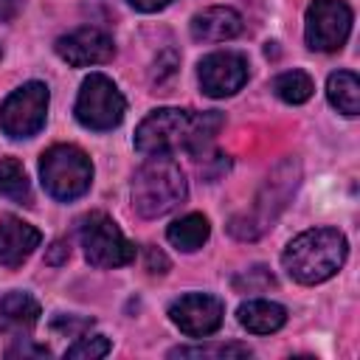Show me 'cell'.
<instances>
[{
  "instance_id": "obj_1",
  "label": "cell",
  "mask_w": 360,
  "mask_h": 360,
  "mask_svg": "<svg viewBox=\"0 0 360 360\" xmlns=\"http://www.w3.org/2000/svg\"><path fill=\"white\" fill-rule=\"evenodd\" d=\"M349 253V242L338 228H312L290 239L281 253V264L298 284H321L332 278Z\"/></svg>"
},
{
  "instance_id": "obj_2",
  "label": "cell",
  "mask_w": 360,
  "mask_h": 360,
  "mask_svg": "<svg viewBox=\"0 0 360 360\" xmlns=\"http://www.w3.org/2000/svg\"><path fill=\"white\" fill-rule=\"evenodd\" d=\"M186 194V174L172 155H146L132 177V208L143 219H158L174 211Z\"/></svg>"
},
{
  "instance_id": "obj_3",
  "label": "cell",
  "mask_w": 360,
  "mask_h": 360,
  "mask_svg": "<svg viewBox=\"0 0 360 360\" xmlns=\"http://www.w3.org/2000/svg\"><path fill=\"white\" fill-rule=\"evenodd\" d=\"M39 180L53 200L70 202L87 194L93 183V163L84 149L73 143H53L39 158Z\"/></svg>"
},
{
  "instance_id": "obj_4",
  "label": "cell",
  "mask_w": 360,
  "mask_h": 360,
  "mask_svg": "<svg viewBox=\"0 0 360 360\" xmlns=\"http://www.w3.org/2000/svg\"><path fill=\"white\" fill-rule=\"evenodd\" d=\"M124 110H127V101H124L121 90L104 73H90L82 82L76 104H73L76 121L93 132L115 129L124 121Z\"/></svg>"
},
{
  "instance_id": "obj_5",
  "label": "cell",
  "mask_w": 360,
  "mask_h": 360,
  "mask_svg": "<svg viewBox=\"0 0 360 360\" xmlns=\"http://www.w3.org/2000/svg\"><path fill=\"white\" fill-rule=\"evenodd\" d=\"M79 239L84 248V259L93 267H124L135 259V245L104 211H90L87 217H82Z\"/></svg>"
},
{
  "instance_id": "obj_6",
  "label": "cell",
  "mask_w": 360,
  "mask_h": 360,
  "mask_svg": "<svg viewBox=\"0 0 360 360\" xmlns=\"http://www.w3.org/2000/svg\"><path fill=\"white\" fill-rule=\"evenodd\" d=\"M48 101H51V93H48V87L42 82L20 84L0 104V129L14 141L37 135L45 127Z\"/></svg>"
},
{
  "instance_id": "obj_7",
  "label": "cell",
  "mask_w": 360,
  "mask_h": 360,
  "mask_svg": "<svg viewBox=\"0 0 360 360\" xmlns=\"http://www.w3.org/2000/svg\"><path fill=\"white\" fill-rule=\"evenodd\" d=\"M191 129V112L180 107L152 110L135 129V149L141 155H172L174 149H186Z\"/></svg>"
},
{
  "instance_id": "obj_8",
  "label": "cell",
  "mask_w": 360,
  "mask_h": 360,
  "mask_svg": "<svg viewBox=\"0 0 360 360\" xmlns=\"http://www.w3.org/2000/svg\"><path fill=\"white\" fill-rule=\"evenodd\" d=\"M352 34V8L346 0H315L304 17V39L312 51H340Z\"/></svg>"
},
{
  "instance_id": "obj_9",
  "label": "cell",
  "mask_w": 360,
  "mask_h": 360,
  "mask_svg": "<svg viewBox=\"0 0 360 360\" xmlns=\"http://www.w3.org/2000/svg\"><path fill=\"white\" fill-rule=\"evenodd\" d=\"M295 186H298V172L295 174H281V169H278L273 177H267V186L262 188L256 205L250 211H245L242 217L231 219V225H228L231 233L239 236V239L262 236L273 225V219L278 217V211L284 208V200L295 191Z\"/></svg>"
},
{
  "instance_id": "obj_10",
  "label": "cell",
  "mask_w": 360,
  "mask_h": 360,
  "mask_svg": "<svg viewBox=\"0 0 360 360\" xmlns=\"http://www.w3.org/2000/svg\"><path fill=\"white\" fill-rule=\"evenodd\" d=\"M172 323L188 338H208L222 326L225 304L211 292H186L169 307Z\"/></svg>"
},
{
  "instance_id": "obj_11",
  "label": "cell",
  "mask_w": 360,
  "mask_h": 360,
  "mask_svg": "<svg viewBox=\"0 0 360 360\" xmlns=\"http://www.w3.org/2000/svg\"><path fill=\"white\" fill-rule=\"evenodd\" d=\"M197 79L205 96L225 98L245 87L248 82V59L236 51H214L200 59Z\"/></svg>"
},
{
  "instance_id": "obj_12",
  "label": "cell",
  "mask_w": 360,
  "mask_h": 360,
  "mask_svg": "<svg viewBox=\"0 0 360 360\" xmlns=\"http://www.w3.org/2000/svg\"><path fill=\"white\" fill-rule=\"evenodd\" d=\"M53 51L70 68H87V65L110 62L115 53V42L107 31H101L96 25H82V28L62 34L53 42Z\"/></svg>"
},
{
  "instance_id": "obj_13",
  "label": "cell",
  "mask_w": 360,
  "mask_h": 360,
  "mask_svg": "<svg viewBox=\"0 0 360 360\" xmlns=\"http://www.w3.org/2000/svg\"><path fill=\"white\" fill-rule=\"evenodd\" d=\"M42 242V233L20 219V217H3L0 219V267H20Z\"/></svg>"
},
{
  "instance_id": "obj_14",
  "label": "cell",
  "mask_w": 360,
  "mask_h": 360,
  "mask_svg": "<svg viewBox=\"0 0 360 360\" xmlns=\"http://www.w3.org/2000/svg\"><path fill=\"white\" fill-rule=\"evenodd\" d=\"M242 34V14L231 6H211L191 17V37L197 42H225Z\"/></svg>"
},
{
  "instance_id": "obj_15",
  "label": "cell",
  "mask_w": 360,
  "mask_h": 360,
  "mask_svg": "<svg viewBox=\"0 0 360 360\" xmlns=\"http://www.w3.org/2000/svg\"><path fill=\"white\" fill-rule=\"evenodd\" d=\"M236 318L248 332L270 335V332H278L287 323V309L276 301H267V298H250V301L239 304Z\"/></svg>"
},
{
  "instance_id": "obj_16",
  "label": "cell",
  "mask_w": 360,
  "mask_h": 360,
  "mask_svg": "<svg viewBox=\"0 0 360 360\" xmlns=\"http://www.w3.org/2000/svg\"><path fill=\"white\" fill-rule=\"evenodd\" d=\"M39 315H42V309H39L37 298H31L28 292L14 290V292L0 298V321H3L6 329L17 332V335L28 332L39 321Z\"/></svg>"
},
{
  "instance_id": "obj_17",
  "label": "cell",
  "mask_w": 360,
  "mask_h": 360,
  "mask_svg": "<svg viewBox=\"0 0 360 360\" xmlns=\"http://www.w3.org/2000/svg\"><path fill=\"white\" fill-rule=\"evenodd\" d=\"M208 236H211V225H208V219H205L202 214H197V211H191V214H186V217H180V219H174V222L166 228V239H169L177 250H186V253L200 250V248L208 242Z\"/></svg>"
},
{
  "instance_id": "obj_18",
  "label": "cell",
  "mask_w": 360,
  "mask_h": 360,
  "mask_svg": "<svg viewBox=\"0 0 360 360\" xmlns=\"http://www.w3.org/2000/svg\"><path fill=\"white\" fill-rule=\"evenodd\" d=\"M326 98L343 115L360 112V79L352 70H338L326 79Z\"/></svg>"
},
{
  "instance_id": "obj_19",
  "label": "cell",
  "mask_w": 360,
  "mask_h": 360,
  "mask_svg": "<svg viewBox=\"0 0 360 360\" xmlns=\"http://www.w3.org/2000/svg\"><path fill=\"white\" fill-rule=\"evenodd\" d=\"M222 129V115L217 110H208V112H191V129H188V141H186V152L194 155V158H202L217 132Z\"/></svg>"
},
{
  "instance_id": "obj_20",
  "label": "cell",
  "mask_w": 360,
  "mask_h": 360,
  "mask_svg": "<svg viewBox=\"0 0 360 360\" xmlns=\"http://www.w3.org/2000/svg\"><path fill=\"white\" fill-rule=\"evenodd\" d=\"M0 194L8 197L11 202L31 205V183L17 158H3L0 160Z\"/></svg>"
},
{
  "instance_id": "obj_21",
  "label": "cell",
  "mask_w": 360,
  "mask_h": 360,
  "mask_svg": "<svg viewBox=\"0 0 360 360\" xmlns=\"http://www.w3.org/2000/svg\"><path fill=\"white\" fill-rule=\"evenodd\" d=\"M273 93L284 101V104H304L312 98L315 93V82L309 73L304 70H284L273 79Z\"/></svg>"
},
{
  "instance_id": "obj_22",
  "label": "cell",
  "mask_w": 360,
  "mask_h": 360,
  "mask_svg": "<svg viewBox=\"0 0 360 360\" xmlns=\"http://www.w3.org/2000/svg\"><path fill=\"white\" fill-rule=\"evenodd\" d=\"M169 357H250V346L245 343H208V346H177L169 352Z\"/></svg>"
},
{
  "instance_id": "obj_23",
  "label": "cell",
  "mask_w": 360,
  "mask_h": 360,
  "mask_svg": "<svg viewBox=\"0 0 360 360\" xmlns=\"http://www.w3.org/2000/svg\"><path fill=\"white\" fill-rule=\"evenodd\" d=\"M112 349V343L104 335H79V340L73 346H68L65 357L70 360H98Z\"/></svg>"
},
{
  "instance_id": "obj_24",
  "label": "cell",
  "mask_w": 360,
  "mask_h": 360,
  "mask_svg": "<svg viewBox=\"0 0 360 360\" xmlns=\"http://www.w3.org/2000/svg\"><path fill=\"white\" fill-rule=\"evenodd\" d=\"M93 326V321H87V318H73V315H59L53 323H51V329L53 332H62V335H68V338H79L84 329H90Z\"/></svg>"
},
{
  "instance_id": "obj_25",
  "label": "cell",
  "mask_w": 360,
  "mask_h": 360,
  "mask_svg": "<svg viewBox=\"0 0 360 360\" xmlns=\"http://www.w3.org/2000/svg\"><path fill=\"white\" fill-rule=\"evenodd\" d=\"M146 270H149V273H166V270H169V259H166L160 250L149 248V250H146Z\"/></svg>"
},
{
  "instance_id": "obj_26",
  "label": "cell",
  "mask_w": 360,
  "mask_h": 360,
  "mask_svg": "<svg viewBox=\"0 0 360 360\" xmlns=\"http://www.w3.org/2000/svg\"><path fill=\"white\" fill-rule=\"evenodd\" d=\"M135 11H143V14H155V11H163L166 6H172L174 0H127Z\"/></svg>"
},
{
  "instance_id": "obj_27",
  "label": "cell",
  "mask_w": 360,
  "mask_h": 360,
  "mask_svg": "<svg viewBox=\"0 0 360 360\" xmlns=\"http://www.w3.org/2000/svg\"><path fill=\"white\" fill-rule=\"evenodd\" d=\"M68 256H70V248L65 242H53L51 250H48V256H45V262L48 264H62V262H68Z\"/></svg>"
},
{
  "instance_id": "obj_28",
  "label": "cell",
  "mask_w": 360,
  "mask_h": 360,
  "mask_svg": "<svg viewBox=\"0 0 360 360\" xmlns=\"http://www.w3.org/2000/svg\"><path fill=\"white\" fill-rule=\"evenodd\" d=\"M22 8V0H0V22H11Z\"/></svg>"
},
{
  "instance_id": "obj_29",
  "label": "cell",
  "mask_w": 360,
  "mask_h": 360,
  "mask_svg": "<svg viewBox=\"0 0 360 360\" xmlns=\"http://www.w3.org/2000/svg\"><path fill=\"white\" fill-rule=\"evenodd\" d=\"M6 354H8V357H17V354H37V357H42V354H48V349H45V346H28V343L22 346V343H20V346L8 349Z\"/></svg>"
},
{
  "instance_id": "obj_30",
  "label": "cell",
  "mask_w": 360,
  "mask_h": 360,
  "mask_svg": "<svg viewBox=\"0 0 360 360\" xmlns=\"http://www.w3.org/2000/svg\"><path fill=\"white\" fill-rule=\"evenodd\" d=\"M0 56H3V51H0Z\"/></svg>"
}]
</instances>
